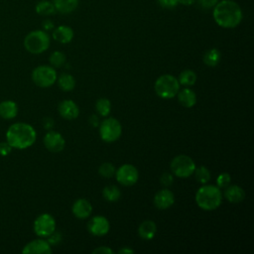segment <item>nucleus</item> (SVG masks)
<instances>
[{"mask_svg": "<svg viewBox=\"0 0 254 254\" xmlns=\"http://www.w3.org/2000/svg\"><path fill=\"white\" fill-rule=\"evenodd\" d=\"M115 167L113 164L111 163H108V162H105V163H102L99 168H98V173L99 175L102 177V178H105V179H110L112 178L114 175H115Z\"/></svg>", "mask_w": 254, "mask_h": 254, "instance_id": "7c9ffc66", "label": "nucleus"}, {"mask_svg": "<svg viewBox=\"0 0 254 254\" xmlns=\"http://www.w3.org/2000/svg\"><path fill=\"white\" fill-rule=\"evenodd\" d=\"M195 1L196 0H179V3L186 5V6H190V5H192Z\"/></svg>", "mask_w": 254, "mask_h": 254, "instance_id": "37998d69", "label": "nucleus"}, {"mask_svg": "<svg viewBox=\"0 0 254 254\" xmlns=\"http://www.w3.org/2000/svg\"><path fill=\"white\" fill-rule=\"evenodd\" d=\"M157 233V225L151 220L147 219L140 223L138 227V234L144 240H152Z\"/></svg>", "mask_w": 254, "mask_h": 254, "instance_id": "aec40b11", "label": "nucleus"}, {"mask_svg": "<svg viewBox=\"0 0 254 254\" xmlns=\"http://www.w3.org/2000/svg\"><path fill=\"white\" fill-rule=\"evenodd\" d=\"M215 23L225 29L237 27L243 18L239 5L232 0H222L214 5L212 12Z\"/></svg>", "mask_w": 254, "mask_h": 254, "instance_id": "f257e3e1", "label": "nucleus"}, {"mask_svg": "<svg viewBox=\"0 0 254 254\" xmlns=\"http://www.w3.org/2000/svg\"><path fill=\"white\" fill-rule=\"evenodd\" d=\"M53 39L61 44H68L73 39V30L68 26H59L53 31Z\"/></svg>", "mask_w": 254, "mask_h": 254, "instance_id": "f3484780", "label": "nucleus"}, {"mask_svg": "<svg viewBox=\"0 0 254 254\" xmlns=\"http://www.w3.org/2000/svg\"><path fill=\"white\" fill-rule=\"evenodd\" d=\"M175 203L174 193L168 190L163 189L156 192L154 196V204L158 209H167Z\"/></svg>", "mask_w": 254, "mask_h": 254, "instance_id": "2eb2a0df", "label": "nucleus"}, {"mask_svg": "<svg viewBox=\"0 0 254 254\" xmlns=\"http://www.w3.org/2000/svg\"><path fill=\"white\" fill-rule=\"evenodd\" d=\"M217 2H218V0H197L198 5L204 10H207V9H210V8L214 7V5Z\"/></svg>", "mask_w": 254, "mask_h": 254, "instance_id": "72a5a7b5", "label": "nucleus"}, {"mask_svg": "<svg viewBox=\"0 0 254 254\" xmlns=\"http://www.w3.org/2000/svg\"><path fill=\"white\" fill-rule=\"evenodd\" d=\"M62 240V235L61 233L57 232L56 230L48 236V242L51 244V245H55V244H58L60 241Z\"/></svg>", "mask_w": 254, "mask_h": 254, "instance_id": "c9c22d12", "label": "nucleus"}, {"mask_svg": "<svg viewBox=\"0 0 254 254\" xmlns=\"http://www.w3.org/2000/svg\"><path fill=\"white\" fill-rule=\"evenodd\" d=\"M35 9H36V12L42 16H50L55 14L56 12V8L53 2H50L48 0H42L38 2Z\"/></svg>", "mask_w": 254, "mask_h": 254, "instance_id": "bb28decb", "label": "nucleus"}, {"mask_svg": "<svg viewBox=\"0 0 254 254\" xmlns=\"http://www.w3.org/2000/svg\"><path fill=\"white\" fill-rule=\"evenodd\" d=\"M95 109L97 113L102 117H107L111 110V102L108 98L101 97L98 98L95 103Z\"/></svg>", "mask_w": 254, "mask_h": 254, "instance_id": "cd10ccee", "label": "nucleus"}, {"mask_svg": "<svg viewBox=\"0 0 254 254\" xmlns=\"http://www.w3.org/2000/svg\"><path fill=\"white\" fill-rule=\"evenodd\" d=\"M193 174H194V177H195L196 181L198 183L202 184V185L207 184L210 181V178H211L209 170L204 166H199L198 168L195 167V170H194Z\"/></svg>", "mask_w": 254, "mask_h": 254, "instance_id": "c85d7f7f", "label": "nucleus"}, {"mask_svg": "<svg viewBox=\"0 0 254 254\" xmlns=\"http://www.w3.org/2000/svg\"><path fill=\"white\" fill-rule=\"evenodd\" d=\"M194 199L199 208L210 211L220 206L222 193L217 186L204 184L196 190Z\"/></svg>", "mask_w": 254, "mask_h": 254, "instance_id": "7ed1b4c3", "label": "nucleus"}, {"mask_svg": "<svg viewBox=\"0 0 254 254\" xmlns=\"http://www.w3.org/2000/svg\"><path fill=\"white\" fill-rule=\"evenodd\" d=\"M174 176L172 173H163L160 177V182L164 187H170L173 184Z\"/></svg>", "mask_w": 254, "mask_h": 254, "instance_id": "473e14b6", "label": "nucleus"}, {"mask_svg": "<svg viewBox=\"0 0 254 254\" xmlns=\"http://www.w3.org/2000/svg\"><path fill=\"white\" fill-rule=\"evenodd\" d=\"M99 136L102 141L106 143H113L117 141L122 134L121 123L114 117H109L101 121L98 125Z\"/></svg>", "mask_w": 254, "mask_h": 254, "instance_id": "0eeeda50", "label": "nucleus"}, {"mask_svg": "<svg viewBox=\"0 0 254 254\" xmlns=\"http://www.w3.org/2000/svg\"><path fill=\"white\" fill-rule=\"evenodd\" d=\"M58 111L61 117L66 120H74L79 115L77 104L71 99H64L59 103Z\"/></svg>", "mask_w": 254, "mask_h": 254, "instance_id": "4468645a", "label": "nucleus"}, {"mask_svg": "<svg viewBox=\"0 0 254 254\" xmlns=\"http://www.w3.org/2000/svg\"><path fill=\"white\" fill-rule=\"evenodd\" d=\"M102 195L107 201L114 202L120 198L121 191L118 187L114 185H108L102 190Z\"/></svg>", "mask_w": 254, "mask_h": 254, "instance_id": "a878e982", "label": "nucleus"}, {"mask_svg": "<svg viewBox=\"0 0 254 254\" xmlns=\"http://www.w3.org/2000/svg\"><path fill=\"white\" fill-rule=\"evenodd\" d=\"M177 96H178V100H179L180 104L184 107L190 108V107L194 106L196 103V94L190 88L186 87V88L180 89L177 93Z\"/></svg>", "mask_w": 254, "mask_h": 254, "instance_id": "a211bd4d", "label": "nucleus"}, {"mask_svg": "<svg viewBox=\"0 0 254 254\" xmlns=\"http://www.w3.org/2000/svg\"><path fill=\"white\" fill-rule=\"evenodd\" d=\"M51 44L50 36L44 30H35L30 32L24 39L25 49L34 55L46 52Z\"/></svg>", "mask_w": 254, "mask_h": 254, "instance_id": "20e7f679", "label": "nucleus"}, {"mask_svg": "<svg viewBox=\"0 0 254 254\" xmlns=\"http://www.w3.org/2000/svg\"><path fill=\"white\" fill-rule=\"evenodd\" d=\"M195 167L194 161L188 155L176 156L170 165L172 174L181 179H186L193 175Z\"/></svg>", "mask_w": 254, "mask_h": 254, "instance_id": "423d86ee", "label": "nucleus"}, {"mask_svg": "<svg viewBox=\"0 0 254 254\" xmlns=\"http://www.w3.org/2000/svg\"><path fill=\"white\" fill-rule=\"evenodd\" d=\"M196 73L192 69H185L179 75V83L184 86H191L196 82Z\"/></svg>", "mask_w": 254, "mask_h": 254, "instance_id": "393cba45", "label": "nucleus"}, {"mask_svg": "<svg viewBox=\"0 0 254 254\" xmlns=\"http://www.w3.org/2000/svg\"><path fill=\"white\" fill-rule=\"evenodd\" d=\"M224 197L232 203H237L242 201L245 198L244 190L237 185H229L225 188Z\"/></svg>", "mask_w": 254, "mask_h": 254, "instance_id": "6ab92c4d", "label": "nucleus"}, {"mask_svg": "<svg viewBox=\"0 0 254 254\" xmlns=\"http://www.w3.org/2000/svg\"><path fill=\"white\" fill-rule=\"evenodd\" d=\"M231 177L228 173H221L216 178V184L219 189H225L227 186L230 185Z\"/></svg>", "mask_w": 254, "mask_h": 254, "instance_id": "2f4dec72", "label": "nucleus"}, {"mask_svg": "<svg viewBox=\"0 0 254 254\" xmlns=\"http://www.w3.org/2000/svg\"><path fill=\"white\" fill-rule=\"evenodd\" d=\"M49 62L53 67H62L66 62V57L63 52H53L49 58Z\"/></svg>", "mask_w": 254, "mask_h": 254, "instance_id": "c756f323", "label": "nucleus"}, {"mask_svg": "<svg viewBox=\"0 0 254 254\" xmlns=\"http://www.w3.org/2000/svg\"><path fill=\"white\" fill-rule=\"evenodd\" d=\"M37 139L35 128L25 122L12 124L6 132V141L14 149H27L34 145Z\"/></svg>", "mask_w": 254, "mask_h": 254, "instance_id": "f03ea898", "label": "nucleus"}, {"mask_svg": "<svg viewBox=\"0 0 254 254\" xmlns=\"http://www.w3.org/2000/svg\"><path fill=\"white\" fill-rule=\"evenodd\" d=\"M42 27L44 29V31H50L54 29V23L51 20H45L42 23Z\"/></svg>", "mask_w": 254, "mask_h": 254, "instance_id": "ea45409f", "label": "nucleus"}, {"mask_svg": "<svg viewBox=\"0 0 254 254\" xmlns=\"http://www.w3.org/2000/svg\"><path fill=\"white\" fill-rule=\"evenodd\" d=\"M155 92L163 99L174 98L180 90V83L177 77L172 74H163L155 81Z\"/></svg>", "mask_w": 254, "mask_h": 254, "instance_id": "39448f33", "label": "nucleus"}, {"mask_svg": "<svg viewBox=\"0 0 254 254\" xmlns=\"http://www.w3.org/2000/svg\"><path fill=\"white\" fill-rule=\"evenodd\" d=\"M71 211L76 218L85 219L91 214L92 205L89 200L85 198H78L73 202Z\"/></svg>", "mask_w": 254, "mask_h": 254, "instance_id": "dca6fc26", "label": "nucleus"}, {"mask_svg": "<svg viewBox=\"0 0 254 254\" xmlns=\"http://www.w3.org/2000/svg\"><path fill=\"white\" fill-rule=\"evenodd\" d=\"M56 219L50 213L40 214L34 221L33 229L37 236L48 237L56 230Z\"/></svg>", "mask_w": 254, "mask_h": 254, "instance_id": "1a4fd4ad", "label": "nucleus"}, {"mask_svg": "<svg viewBox=\"0 0 254 254\" xmlns=\"http://www.w3.org/2000/svg\"><path fill=\"white\" fill-rule=\"evenodd\" d=\"M135 250L131 249V248H128V247H123L121 249L118 250V253H122V254H125V253H134Z\"/></svg>", "mask_w": 254, "mask_h": 254, "instance_id": "79ce46f5", "label": "nucleus"}, {"mask_svg": "<svg viewBox=\"0 0 254 254\" xmlns=\"http://www.w3.org/2000/svg\"><path fill=\"white\" fill-rule=\"evenodd\" d=\"M92 253H96V254H113L114 251L111 248L107 247V246H99V247L93 249Z\"/></svg>", "mask_w": 254, "mask_h": 254, "instance_id": "4c0bfd02", "label": "nucleus"}, {"mask_svg": "<svg viewBox=\"0 0 254 254\" xmlns=\"http://www.w3.org/2000/svg\"><path fill=\"white\" fill-rule=\"evenodd\" d=\"M57 80L59 87L63 91H71L75 86V79L69 73H62Z\"/></svg>", "mask_w": 254, "mask_h": 254, "instance_id": "b1692460", "label": "nucleus"}, {"mask_svg": "<svg viewBox=\"0 0 254 254\" xmlns=\"http://www.w3.org/2000/svg\"><path fill=\"white\" fill-rule=\"evenodd\" d=\"M202 60H203V63H204L205 65L210 66V67H214L220 63L221 53H220L219 50H217L215 48L209 49L208 51H206L204 53Z\"/></svg>", "mask_w": 254, "mask_h": 254, "instance_id": "5701e85b", "label": "nucleus"}, {"mask_svg": "<svg viewBox=\"0 0 254 254\" xmlns=\"http://www.w3.org/2000/svg\"><path fill=\"white\" fill-rule=\"evenodd\" d=\"M32 80L33 82L43 88L52 86L58 78L57 71L52 65H39L35 67L32 71Z\"/></svg>", "mask_w": 254, "mask_h": 254, "instance_id": "6e6552de", "label": "nucleus"}, {"mask_svg": "<svg viewBox=\"0 0 254 254\" xmlns=\"http://www.w3.org/2000/svg\"><path fill=\"white\" fill-rule=\"evenodd\" d=\"M109 229L110 223L103 215H95L87 222V230L93 236H104Z\"/></svg>", "mask_w": 254, "mask_h": 254, "instance_id": "f8f14e48", "label": "nucleus"}, {"mask_svg": "<svg viewBox=\"0 0 254 254\" xmlns=\"http://www.w3.org/2000/svg\"><path fill=\"white\" fill-rule=\"evenodd\" d=\"M12 147L8 144L7 141L5 142H0V155L1 156H7L11 153L12 151Z\"/></svg>", "mask_w": 254, "mask_h": 254, "instance_id": "e433bc0d", "label": "nucleus"}, {"mask_svg": "<svg viewBox=\"0 0 254 254\" xmlns=\"http://www.w3.org/2000/svg\"><path fill=\"white\" fill-rule=\"evenodd\" d=\"M115 178L117 182L125 187L135 185L139 179V172L132 164H123L115 171Z\"/></svg>", "mask_w": 254, "mask_h": 254, "instance_id": "9d476101", "label": "nucleus"}, {"mask_svg": "<svg viewBox=\"0 0 254 254\" xmlns=\"http://www.w3.org/2000/svg\"><path fill=\"white\" fill-rule=\"evenodd\" d=\"M89 124L92 126V127H97L99 125V120H98V116H96L95 114H92L90 117H89V120H88Z\"/></svg>", "mask_w": 254, "mask_h": 254, "instance_id": "a19ab883", "label": "nucleus"}, {"mask_svg": "<svg viewBox=\"0 0 254 254\" xmlns=\"http://www.w3.org/2000/svg\"><path fill=\"white\" fill-rule=\"evenodd\" d=\"M159 4L167 9H173L179 4V0H158Z\"/></svg>", "mask_w": 254, "mask_h": 254, "instance_id": "f704fd0d", "label": "nucleus"}, {"mask_svg": "<svg viewBox=\"0 0 254 254\" xmlns=\"http://www.w3.org/2000/svg\"><path fill=\"white\" fill-rule=\"evenodd\" d=\"M18 105L13 100H4L0 102V117L10 120L18 115Z\"/></svg>", "mask_w": 254, "mask_h": 254, "instance_id": "412c9836", "label": "nucleus"}, {"mask_svg": "<svg viewBox=\"0 0 254 254\" xmlns=\"http://www.w3.org/2000/svg\"><path fill=\"white\" fill-rule=\"evenodd\" d=\"M56 11L62 14H69L74 11L78 5V0H53Z\"/></svg>", "mask_w": 254, "mask_h": 254, "instance_id": "4be33fe9", "label": "nucleus"}, {"mask_svg": "<svg viewBox=\"0 0 254 254\" xmlns=\"http://www.w3.org/2000/svg\"><path fill=\"white\" fill-rule=\"evenodd\" d=\"M42 124L46 130H51L55 125V121L52 117H45V118H43Z\"/></svg>", "mask_w": 254, "mask_h": 254, "instance_id": "58836bf2", "label": "nucleus"}, {"mask_svg": "<svg viewBox=\"0 0 254 254\" xmlns=\"http://www.w3.org/2000/svg\"><path fill=\"white\" fill-rule=\"evenodd\" d=\"M44 145L52 153H60L65 147V140L60 132L49 130L44 136Z\"/></svg>", "mask_w": 254, "mask_h": 254, "instance_id": "9b49d317", "label": "nucleus"}, {"mask_svg": "<svg viewBox=\"0 0 254 254\" xmlns=\"http://www.w3.org/2000/svg\"><path fill=\"white\" fill-rule=\"evenodd\" d=\"M52 245L45 239H35L28 242L22 249L24 254H51Z\"/></svg>", "mask_w": 254, "mask_h": 254, "instance_id": "ddd939ff", "label": "nucleus"}]
</instances>
